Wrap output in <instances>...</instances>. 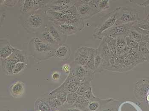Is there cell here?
<instances>
[{"label": "cell", "mask_w": 149, "mask_h": 111, "mask_svg": "<svg viewBox=\"0 0 149 111\" xmlns=\"http://www.w3.org/2000/svg\"><path fill=\"white\" fill-rule=\"evenodd\" d=\"M46 11L40 10L22 14L20 17L21 24L29 33H37L45 28L48 22Z\"/></svg>", "instance_id": "cell-1"}, {"label": "cell", "mask_w": 149, "mask_h": 111, "mask_svg": "<svg viewBox=\"0 0 149 111\" xmlns=\"http://www.w3.org/2000/svg\"><path fill=\"white\" fill-rule=\"evenodd\" d=\"M57 48L46 43L38 37H33L29 41V49L30 55L39 61H45L54 57Z\"/></svg>", "instance_id": "cell-2"}, {"label": "cell", "mask_w": 149, "mask_h": 111, "mask_svg": "<svg viewBox=\"0 0 149 111\" xmlns=\"http://www.w3.org/2000/svg\"><path fill=\"white\" fill-rule=\"evenodd\" d=\"M119 7L102 17L101 22L96 26L93 36L94 39H100L104 32L114 26L116 21Z\"/></svg>", "instance_id": "cell-3"}, {"label": "cell", "mask_w": 149, "mask_h": 111, "mask_svg": "<svg viewBox=\"0 0 149 111\" xmlns=\"http://www.w3.org/2000/svg\"><path fill=\"white\" fill-rule=\"evenodd\" d=\"M139 20V13L137 11L125 6H120L114 26L124 24H135Z\"/></svg>", "instance_id": "cell-4"}, {"label": "cell", "mask_w": 149, "mask_h": 111, "mask_svg": "<svg viewBox=\"0 0 149 111\" xmlns=\"http://www.w3.org/2000/svg\"><path fill=\"white\" fill-rule=\"evenodd\" d=\"M50 1H32L22 0L18 1L22 14L36 11L40 10H48V5Z\"/></svg>", "instance_id": "cell-5"}, {"label": "cell", "mask_w": 149, "mask_h": 111, "mask_svg": "<svg viewBox=\"0 0 149 111\" xmlns=\"http://www.w3.org/2000/svg\"><path fill=\"white\" fill-rule=\"evenodd\" d=\"M134 24H124L114 26L107 31L104 32L102 35L100 40L104 37H109L117 39L120 37H125L129 32L132 28Z\"/></svg>", "instance_id": "cell-6"}, {"label": "cell", "mask_w": 149, "mask_h": 111, "mask_svg": "<svg viewBox=\"0 0 149 111\" xmlns=\"http://www.w3.org/2000/svg\"><path fill=\"white\" fill-rule=\"evenodd\" d=\"M48 21L53 24H64L79 16L77 14H64L60 12L48 9L46 11Z\"/></svg>", "instance_id": "cell-7"}, {"label": "cell", "mask_w": 149, "mask_h": 111, "mask_svg": "<svg viewBox=\"0 0 149 111\" xmlns=\"http://www.w3.org/2000/svg\"><path fill=\"white\" fill-rule=\"evenodd\" d=\"M89 0H77L74 6L76 7L77 14L84 20L90 19L98 12L93 9L88 4Z\"/></svg>", "instance_id": "cell-8"}, {"label": "cell", "mask_w": 149, "mask_h": 111, "mask_svg": "<svg viewBox=\"0 0 149 111\" xmlns=\"http://www.w3.org/2000/svg\"><path fill=\"white\" fill-rule=\"evenodd\" d=\"M94 48L86 46L79 48L74 54V63L83 67L86 65V62Z\"/></svg>", "instance_id": "cell-9"}, {"label": "cell", "mask_w": 149, "mask_h": 111, "mask_svg": "<svg viewBox=\"0 0 149 111\" xmlns=\"http://www.w3.org/2000/svg\"><path fill=\"white\" fill-rule=\"evenodd\" d=\"M45 28L50 33L59 46L64 44L68 37L62 34L55 25L48 21Z\"/></svg>", "instance_id": "cell-10"}, {"label": "cell", "mask_w": 149, "mask_h": 111, "mask_svg": "<svg viewBox=\"0 0 149 111\" xmlns=\"http://www.w3.org/2000/svg\"><path fill=\"white\" fill-rule=\"evenodd\" d=\"M149 90V80L143 79L136 84L134 92L136 98L139 100H143L148 95Z\"/></svg>", "instance_id": "cell-11"}, {"label": "cell", "mask_w": 149, "mask_h": 111, "mask_svg": "<svg viewBox=\"0 0 149 111\" xmlns=\"http://www.w3.org/2000/svg\"><path fill=\"white\" fill-rule=\"evenodd\" d=\"M19 62L13 54L5 59H1V66L3 72L6 75H13L15 65Z\"/></svg>", "instance_id": "cell-12"}, {"label": "cell", "mask_w": 149, "mask_h": 111, "mask_svg": "<svg viewBox=\"0 0 149 111\" xmlns=\"http://www.w3.org/2000/svg\"><path fill=\"white\" fill-rule=\"evenodd\" d=\"M71 54L70 48L68 45H61L55 50L54 57L61 61H67L69 60Z\"/></svg>", "instance_id": "cell-13"}, {"label": "cell", "mask_w": 149, "mask_h": 111, "mask_svg": "<svg viewBox=\"0 0 149 111\" xmlns=\"http://www.w3.org/2000/svg\"><path fill=\"white\" fill-rule=\"evenodd\" d=\"M0 42V57L5 59L13 54L14 48L7 39H1Z\"/></svg>", "instance_id": "cell-14"}, {"label": "cell", "mask_w": 149, "mask_h": 111, "mask_svg": "<svg viewBox=\"0 0 149 111\" xmlns=\"http://www.w3.org/2000/svg\"><path fill=\"white\" fill-rule=\"evenodd\" d=\"M10 93L14 98H19L22 97L25 91L24 83L21 81L14 82L10 87Z\"/></svg>", "instance_id": "cell-15"}, {"label": "cell", "mask_w": 149, "mask_h": 111, "mask_svg": "<svg viewBox=\"0 0 149 111\" xmlns=\"http://www.w3.org/2000/svg\"><path fill=\"white\" fill-rule=\"evenodd\" d=\"M37 37L40 38L42 41L48 44L58 48L59 45L56 40L52 37L50 33L47 31L45 28L39 31L37 33Z\"/></svg>", "instance_id": "cell-16"}, {"label": "cell", "mask_w": 149, "mask_h": 111, "mask_svg": "<svg viewBox=\"0 0 149 111\" xmlns=\"http://www.w3.org/2000/svg\"><path fill=\"white\" fill-rule=\"evenodd\" d=\"M55 25V24H54ZM60 32L67 37L76 34L79 32L74 26L67 23L55 25Z\"/></svg>", "instance_id": "cell-17"}, {"label": "cell", "mask_w": 149, "mask_h": 111, "mask_svg": "<svg viewBox=\"0 0 149 111\" xmlns=\"http://www.w3.org/2000/svg\"><path fill=\"white\" fill-rule=\"evenodd\" d=\"M100 54L103 57L104 61V64H106L109 63V57L110 54V50L109 46L107 43L104 40H101L99 46L97 48Z\"/></svg>", "instance_id": "cell-18"}, {"label": "cell", "mask_w": 149, "mask_h": 111, "mask_svg": "<svg viewBox=\"0 0 149 111\" xmlns=\"http://www.w3.org/2000/svg\"><path fill=\"white\" fill-rule=\"evenodd\" d=\"M116 48L117 56H120L126 53L129 51L130 48H129L126 44L125 37H122L117 38Z\"/></svg>", "instance_id": "cell-19"}, {"label": "cell", "mask_w": 149, "mask_h": 111, "mask_svg": "<svg viewBox=\"0 0 149 111\" xmlns=\"http://www.w3.org/2000/svg\"><path fill=\"white\" fill-rule=\"evenodd\" d=\"M104 61L103 57L100 54L97 48H96L94 57V67L95 72H101L103 70V66Z\"/></svg>", "instance_id": "cell-20"}, {"label": "cell", "mask_w": 149, "mask_h": 111, "mask_svg": "<svg viewBox=\"0 0 149 111\" xmlns=\"http://www.w3.org/2000/svg\"><path fill=\"white\" fill-rule=\"evenodd\" d=\"M65 23L74 26L79 31H81L85 27L84 20L79 16Z\"/></svg>", "instance_id": "cell-21"}, {"label": "cell", "mask_w": 149, "mask_h": 111, "mask_svg": "<svg viewBox=\"0 0 149 111\" xmlns=\"http://www.w3.org/2000/svg\"><path fill=\"white\" fill-rule=\"evenodd\" d=\"M13 54L15 56L19 62H24L27 64L28 57L25 51L14 48Z\"/></svg>", "instance_id": "cell-22"}, {"label": "cell", "mask_w": 149, "mask_h": 111, "mask_svg": "<svg viewBox=\"0 0 149 111\" xmlns=\"http://www.w3.org/2000/svg\"><path fill=\"white\" fill-rule=\"evenodd\" d=\"M102 40L107 43L109 46L110 52L115 56H117L116 39L111 37H104Z\"/></svg>", "instance_id": "cell-23"}, {"label": "cell", "mask_w": 149, "mask_h": 111, "mask_svg": "<svg viewBox=\"0 0 149 111\" xmlns=\"http://www.w3.org/2000/svg\"><path fill=\"white\" fill-rule=\"evenodd\" d=\"M76 0H53L50 1L48 5H63V6H74Z\"/></svg>", "instance_id": "cell-24"}, {"label": "cell", "mask_w": 149, "mask_h": 111, "mask_svg": "<svg viewBox=\"0 0 149 111\" xmlns=\"http://www.w3.org/2000/svg\"><path fill=\"white\" fill-rule=\"evenodd\" d=\"M91 88H92V87L91 82L86 81H82L79 89L76 91V93L78 94V95L82 96L85 93L86 91Z\"/></svg>", "instance_id": "cell-25"}, {"label": "cell", "mask_w": 149, "mask_h": 111, "mask_svg": "<svg viewBox=\"0 0 149 111\" xmlns=\"http://www.w3.org/2000/svg\"><path fill=\"white\" fill-rule=\"evenodd\" d=\"M127 36L129 37L131 39L136 41L139 43H140L142 39V36L141 34L132 27L129 32Z\"/></svg>", "instance_id": "cell-26"}, {"label": "cell", "mask_w": 149, "mask_h": 111, "mask_svg": "<svg viewBox=\"0 0 149 111\" xmlns=\"http://www.w3.org/2000/svg\"><path fill=\"white\" fill-rule=\"evenodd\" d=\"M89 101L85 99L83 96L78 97L74 105L75 107L79 109H84L89 105Z\"/></svg>", "instance_id": "cell-27"}, {"label": "cell", "mask_w": 149, "mask_h": 111, "mask_svg": "<svg viewBox=\"0 0 149 111\" xmlns=\"http://www.w3.org/2000/svg\"><path fill=\"white\" fill-rule=\"evenodd\" d=\"M127 46L130 48V49H133V50H139V43L137 42L135 40L131 39V38L128 36L126 37H125Z\"/></svg>", "instance_id": "cell-28"}, {"label": "cell", "mask_w": 149, "mask_h": 111, "mask_svg": "<svg viewBox=\"0 0 149 111\" xmlns=\"http://www.w3.org/2000/svg\"><path fill=\"white\" fill-rule=\"evenodd\" d=\"M68 92L65 90L59 92L57 93L54 94V97L57 99L61 103V104H63L67 101V96H68Z\"/></svg>", "instance_id": "cell-29"}, {"label": "cell", "mask_w": 149, "mask_h": 111, "mask_svg": "<svg viewBox=\"0 0 149 111\" xmlns=\"http://www.w3.org/2000/svg\"><path fill=\"white\" fill-rule=\"evenodd\" d=\"M139 51L140 54L146 58L149 55V50L147 47V43L142 41L139 43Z\"/></svg>", "instance_id": "cell-30"}, {"label": "cell", "mask_w": 149, "mask_h": 111, "mask_svg": "<svg viewBox=\"0 0 149 111\" xmlns=\"http://www.w3.org/2000/svg\"><path fill=\"white\" fill-rule=\"evenodd\" d=\"M27 64L24 62H18L16 63L14 69L13 75H17L23 71L26 68Z\"/></svg>", "instance_id": "cell-31"}, {"label": "cell", "mask_w": 149, "mask_h": 111, "mask_svg": "<svg viewBox=\"0 0 149 111\" xmlns=\"http://www.w3.org/2000/svg\"><path fill=\"white\" fill-rule=\"evenodd\" d=\"M38 109L40 111H51L50 105H49L47 102L39 100L38 101Z\"/></svg>", "instance_id": "cell-32"}, {"label": "cell", "mask_w": 149, "mask_h": 111, "mask_svg": "<svg viewBox=\"0 0 149 111\" xmlns=\"http://www.w3.org/2000/svg\"><path fill=\"white\" fill-rule=\"evenodd\" d=\"M78 94L76 92L74 93H69L67 96V101L69 105H74V103L78 99Z\"/></svg>", "instance_id": "cell-33"}, {"label": "cell", "mask_w": 149, "mask_h": 111, "mask_svg": "<svg viewBox=\"0 0 149 111\" xmlns=\"http://www.w3.org/2000/svg\"><path fill=\"white\" fill-rule=\"evenodd\" d=\"M18 1L17 0H1L0 5L1 7H9V6H14L18 3Z\"/></svg>", "instance_id": "cell-34"}, {"label": "cell", "mask_w": 149, "mask_h": 111, "mask_svg": "<svg viewBox=\"0 0 149 111\" xmlns=\"http://www.w3.org/2000/svg\"><path fill=\"white\" fill-rule=\"evenodd\" d=\"M109 8V1H100L98 6V11L99 12Z\"/></svg>", "instance_id": "cell-35"}, {"label": "cell", "mask_w": 149, "mask_h": 111, "mask_svg": "<svg viewBox=\"0 0 149 111\" xmlns=\"http://www.w3.org/2000/svg\"><path fill=\"white\" fill-rule=\"evenodd\" d=\"M47 103H48L50 106L54 108H56L58 105H61V103L56 99V98L53 97V98H50L48 99Z\"/></svg>", "instance_id": "cell-36"}, {"label": "cell", "mask_w": 149, "mask_h": 111, "mask_svg": "<svg viewBox=\"0 0 149 111\" xmlns=\"http://www.w3.org/2000/svg\"><path fill=\"white\" fill-rule=\"evenodd\" d=\"M82 96L88 101L95 99V97L94 95L93 94V92H92V88L87 90Z\"/></svg>", "instance_id": "cell-37"}, {"label": "cell", "mask_w": 149, "mask_h": 111, "mask_svg": "<svg viewBox=\"0 0 149 111\" xmlns=\"http://www.w3.org/2000/svg\"><path fill=\"white\" fill-rule=\"evenodd\" d=\"M129 2L139 6L146 7L149 5V1H129Z\"/></svg>", "instance_id": "cell-38"}, {"label": "cell", "mask_w": 149, "mask_h": 111, "mask_svg": "<svg viewBox=\"0 0 149 111\" xmlns=\"http://www.w3.org/2000/svg\"><path fill=\"white\" fill-rule=\"evenodd\" d=\"M100 1H93V0H89L88 4L93 9L95 10L98 11V6ZM99 13V12H98Z\"/></svg>", "instance_id": "cell-39"}, {"label": "cell", "mask_w": 149, "mask_h": 111, "mask_svg": "<svg viewBox=\"0 0 149 111\" xmlns=\"http://www.w3.org/2000/svg\"><path fill=\"white\" fill-rule=\"evenodd\" d=\"M62 70L65 74L69 75L71 70V67L68 64H65L62 66Z\"/></svg>", "instance_id": "cell-40"}, {"label": "cell", "mask_w": 149, "mask_h": 111, "mask_svg": "<svg viewBox=\"0 0 149 111\" xmlns=\"http://www.w3.org/2000/svg\"><path fill=\"white\" fill-rule=\"evenodd\" d=\"M99 104L96 101H93L89 104V108L91 111H95L98 109Z\"/></svg>", "instance_id": "cell-41"}, {"label": "cell", "mask_w": 149, "mask_h": 111, "mask_svg": "<svg viewBox=\"0 0 149 111\" xmlns=\"http://www.w3.org/2000/svg\"><path fill=\"white\" fill-rule=\"evenodd\" d=\"M61 77V74L58 71H55L52 74V79L54 81H58Z\"/></svg>", "instance_id": "cell-42"}, {"label": "cell", "mask_w": 149, "mask_h": 111, "mask_svg": "<svg viewBox=\"0 0 149 111\" xmlns=\"http://www.w3.org/2000/svg\"><path fill=\"white\" fill-rule=\"evenodd\" d=\"M66 111H80L76 109H69Z\"/></svg>", "instance_id": "cell-43"}, {"label": "cell", "mask_w": 149, "mask_h": 111, "mask_svg": "<svg viewBox=\"0 0 149 111\" xmlns=\"http://www.w3.org/2000/svg\"><path fill=\"white\" fill-rule=\"evenodd\" d=\"M146 99H147L148 101H149V94H148L147 97H146Z\"/></svg>", "instance_id": "cell-44"}, {"label": "cell", "mask_w": 149, "mask_h": 111, "mask_svg": "<svg viewBox=\"0 0 149 111\" xmlns=\"http://www.w3.org/2000/svg\"><path fill=\"white\" fill-rule=\"evenodd\" d=\"M146 20H148V21H149V14H148V16H147V19H146Z\"/></svg>", "instance_id": "cell-45"}, {"label": "cell", "mask_w": 149, "mask_h": 111, "mask_svg": "<svg viewBox=\"0 0 149 111\" xmlns=\"http://www.w3.org/2000/svg\"><path fill=\"white\" fill-rule=\"evenodd\" d=\"M147 47H148V48L149 50V43H147Z\"/></svg>", "instance_id": "cell-46"}, {"label": "cell", "mask_w": 149, "mask_h": 111, "mask_svg": "<svg viewBox=\"0 0 149 111\" xmlns=\"http://www.w3.org/2000/svg\"></svg>", "instance_id": "cell-47"}, {"label": "cell", "mask_w": 149, "mask_h": 111, "mask_svg": "<svg viewBox=\"0 0 149 111\" xmlns=\"http://www.w3.org/2000/svg\"></svg>", "instance_id": "cell-48"}]
</instances>
